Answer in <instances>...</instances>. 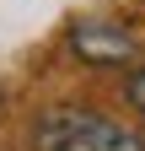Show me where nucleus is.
<instances>
[{
  "label": "nucleus",
  "instance_id": "obj_1",
  "mask_svg": "<svg viewBox=\"0 0 145 151\" xmlns=\"http://www.w3.org/2000/svg\"><path fill=\"white\" fill-rule=\"evenodd\" d=\"M32 151H145V135L92 108H43L32 124Z\"/></svg>",
  "mask_w": 145,
  "mask_h": 151
},
{
  "label": "nucleus",
  "instance_id": "obj_2",
  "mask_svg": "<svg viewBox=\"0 0 145 151\" xmlns=\"http://www.w3.org/2000/svg\"><path fill=\"white\" fill-rule=\"evenodd\" d=\"M70 54L81 65H97V70H113V65H134L140 60V38L118 22H102V16H86V22L70 27Z\"/></svg>",
  "mask_w": 145,
  "mask_h": 151
},
{
  "label": "nucleus",
  "instance_id": "obj_3",
  "mask_svg": "<svg viewBox=\"0 0 145 151\" xmlns=\"http://www.w3.org/2000/svg\"><path fill=\"white\" fill-rule=\"evenodd\" d=\"M124 92H129V103L140 108V119H145V65H140V70H129V81H124Z\"/></svg>",
  "mask_w": 145,
  "mask_h": 151
}]
</instances>
